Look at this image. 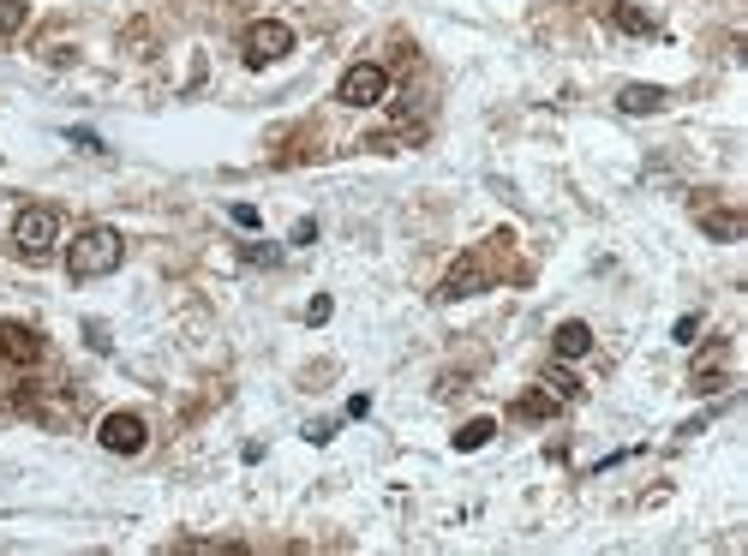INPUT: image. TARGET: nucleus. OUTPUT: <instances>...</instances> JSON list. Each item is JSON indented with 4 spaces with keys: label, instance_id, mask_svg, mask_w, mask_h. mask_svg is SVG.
I'll return each instance as SVG.
<instances>
[{
    "label": "nucleus",
    "instance_id": "nucleus-2",
    "mask_svg": "<svg viewBox=\"0 0 748 556\" xmlns=\"http://www.w3.org/2000/svg\"><path fill=\"white\" fill-rule=\"evenodd\" d=\"M54 240H61V216L49 210V203H31V210H19V222H12V245H19V258L42 263L54 252Z\"/></svg>",
    "mask_w": 748,
    "mask_h": 556
},
{
    "label": "nucleus",
    "instance_id": "nucleus-12",
    "mask_svg": "<svg viewBox=\"0 0 748 556\" xmlns=\"http://www.w3.org/2000/svg\"><path fill=\"white\" fill-rule=\"evenodd\" d=\"M611 24H617V31H628V36H653V31H658L653 12L635 7V0H611Z\"/></svg>",
    "mask_w": 748,
    "mask_h": 556
},
{
    "label": "nucleus",
    "instance_id": "nucleus-8",
    "mask_svg": "<svg viewBox=\"0 0 748 556\" xmlns=\"http://www.w3.org/2000/svg\"><path fill=\"white\" fill-rule=\"evenodd\" d=\"M725 365H730V342H713L707 354L695 359V371H688V389H695V395H718V389L730 384Z\"/></svg>",
    "mask_w": 748,
    "mask_h": 556
},
{
    "label": "nucleus",
    "instance_id": "nucleus-7",
    "mask_svg": "<svg viewBox=\"0 0 748 556\" xmlns=\"http://www.w3.org/2000/svg\"><path fill=\"white\" fill-rule=\"evenodd\" d=\"M42 354H49V342H42V335L31 329V324H19V317H12V324H0V359L7 365H37Z\"/></svg>",
    "mask_w": 748,
    "mask_h": 556
},
{
    "label": "nucleus",
    "instance_id": "nucleus-3",
    "mask_svg": "<svg viewBox=\"0 0 748 556\" xmlns=\"http://www.w3.org/2000/svg\"><path fill=\"white\" fill-rule=\"evenodd\" d=\"M288 49H293V31H288L282 19H258V24H246V36H240V61L252 66V72L258 66H276Z\"/></svg>",
    "mask_w": 748,
    "mask_h": 556
},
{
    "label": "nucleus",
    "instance_id": "nucleus-4",
    "mask_svg": "<svg viewBox=\"0 0 748 556\" xmlns=\"http://www.w3.org/2000/svg\"><path fill=\"white\" fill-rule=\"evenodd\" d=\"M384 96H389V72L377 66V61L347 66V72H342V84H335V102H342V108H377Z\"/></svg>",
    "mask_w": 748,
    "mask_h": 556
},
{
    "label": "nucleus",
    "instance_id": "nucleus-14",
    "mask_svg": "<svg viewBox=\"0 0 748 556\" xmlns=\"http://www.w3.org/2000/svg\"><path fill=\"white\" fill-rule=\"evenodd\" d=\"M491 437H497V419H467V426L456 431V449H461V455H474V449L491 443Z\"/></svg>",
    "mask_w": 748,
    "mask_h": 556
},
{
    "label": "nucleus",
    "instance_id": "nucleus-9",
    "mask_svg": "<svg viewBox=\"0 0 748 556\" xmlns=\"http://www.w3.org/2000/svg\"><path fill=\"white\" fill-rule=\"evenodd\" d=\"M551 354H557V359H581V354H593V329H586L581 317L557 324V335H551Z\"/></svg>",
    "mask_w": 748,
    "mask_h": 556
},
{
    "label": "nucleus",
    "instance_id": "nucleus-20",
    "mask_svg": "<svg viewBox=\"0 0 748 556\" xmlns=\"http://www.w3.org/2000/svg\"><path fill=\"white\" fill-rule=\"evenodd\" d=\"M318 240V222H312V216H305V222H293V245H312Z\"/></svg>",
    "mask_w": 748,
    "mask_h": 556
},
{
    "label": "nucleus",
    "instance_id": "nucleus-19",
    "mask_svg": "<svg viewBox=\"0 0 748 556\" xmlns=\"http://www.w3.org/2000/svg\"><path fill=\"white\" fill-rule=\"evenodd\" d=\"M228 216H233V228H258V210H252V203H233Z\"/></svg>",
    "mask_w": 748,
    "mask_h": 556
},
{
    "label": "nucleus",
    "instance_id": "nucleus-17",
    "mask_svg": "<svg viewBox=\"0 0 748 556\" xmlns=\"http://www.w3.org/2000/svg\"><path fill=\"white\" fill-rule=\"evenodd\" d=\"M671 342L695 347V342H700V317H695V312H688V317H677V329H671Z\"/></svg>",
    "mask_w": 748,
    "mask_h": 556
},
{
    "label": "nucleus",
    "instance_id": "nucleus-5",
    "mask_svg": "<svg viewBox=\"0 0 748 556\" xmlns=\"http://www.w3.org/2000/svg\"><path fill=\"white\" fill-rule=\"evenodd\" d=\"M96 443L108 449V455H144V443H150V426H144V413H108L96 426Z\"/></svg>",
    "mask_w": 748,
    "mask_h": 556
},
{
    "label": "nucleus",
    "instance_id": "nucleus-6",
    "mask_svg": "<svg viewBox=\"0 0 748 556\" xmlns=\"http://www.w3.org/2000/svg\"><path fill=\"white\" fill-rule=\"evenodd\" d=\"M486 282H491V263H486V252H467L461 263H449L444 287H437V300H467V294H479Z\"/></svg>",
    "mask_w": 748,
    "mask_h": 556
},
{
    "label": "nucleus",
    "instance_id": "nucleus-16",
    "mask_svg": "<svg viewBox=\"0 0 748 556\" xmlns=\"http://www.w3.org/2000/svg\"><path fill=\"white\" fill-rule=\"evenodd\" d=\"M539 384H546L551 395H557V401H581V384H575V377H569V371H546V377H539Z\"/></svg>",
    "mask_w": 748,
    "mask_h": 556
},
{
    "label": "nucleus",
    "instance_id": "nucleus-10",
    "mask_svg": "<svg viewBox=\"0 0 748 556\" xmlns=\"http://www.w3.org/2000/svg\"><path fill=\"white\" fill-rule=\"evenodd\" d=\"M700 228H707L718 245H737L748 233V216L742 210H700Z\"/></svg>",
    "mask_w": 748,
    "mask_h": 556
},
{
    "label": "nucleus",
    "instance_id": "nucleus-15",
    "mask_svg": "<svg viewBox=\"0 0 748 556\" xmlns=\"http://www.w3.org/2000/svg\"><path fill=\"white\" fill-rule=\"evenodd\" d=\"M24 24H31V0H0V42L19 36Z\"/></svg>",
    "mask_w": 748,
    "mask_h": 556
},
{
    "label": "nucleus",
    "instance_id": "nucleus-18",
    "mask_svg": "<svg viewBox=\"0 0 748 556\" xmlns=\"http://www.w3.org/2000/svg\"><path fill=\"white\" fill-rule=\"evenodd\" d=\"M330 312H335V305H330L324 294H318L312 305H305V324H330Z\"/></svg>",
    "mask_w": 748,
    "mask_h": 556
},
{
    "label": "nucleus",
    "instance_id": "nucleus-11",
    "mask_svg": "<svg viewBox=\"0 0 748 556\" xmlns=\"http://www.w3.org/2000/svg\"><path fill=\"white\" fill-rule=\"evenodd\" d=\"M665 91H658V84H623V91H617V108L623 114H658V108H665Z\"/></svg>",
    "mask_w": 748,
    "mask_h": 556
},
{
    "label": "nucleus",
    "instance_id": "nucleus-1",
    "mask_svg": "<svg viewBox=\"0 0 748 556\" xmlns=\"http://www.w3.org/2000/svg\"><path fill=\"white\" fill-rule=\"evenodd\" d=\"M126 258V240L114 228H84L79 240L66 245V275L72 282H96V275H114Z\"/></svg>",
    "mask_w": 748,
    "mask_h": 556
},
{
    "label": "nucleus",
    "instance_id": "nucleus-13",
    "mask_svg": "<svg viewBox=\"0 0 748 556\" xmlns=\"http://www.w3.org/2000/svg\"><path fill=\"white\" fill-rule=\"evenodd\" d=\"M557 407H563V401L539 384L533 395H521V401H516V419H527V426H546V419H557Z\"/></svg>",
    "mask_w": 748,
    "mask_h": 556
}]
</instances>
